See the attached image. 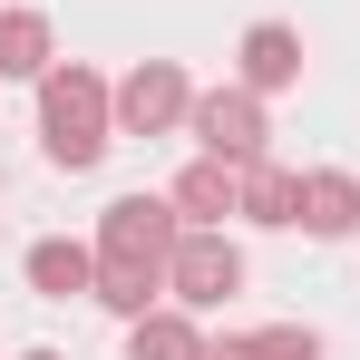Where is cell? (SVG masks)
I'll return each mask as SVG.
<instances>
[{"label": "cell", "mask_w": 360, "mask_h": 360, "mask_svg": "<svg viewBox=\"0 0 360 360\" xmlns=\"http://www.w3.org/2000/svg\"><path fill=\"white\" fill-rule=\"evenodd\" d=\"M108 127H117V88L98 68H49L39 78V136H49V166H98L108 156Z\"/></svg>", "instance_id": "6da1fadb"}, {"label": "cell", "mask_w": 360, "mask_h": 360, "mask_svg": "<svg viewBox=\"0 0 360 360\" xmlns=\"http://www.w3.org/2000/svg\"><path fill=\"white\" fill-rule=\"evenodd\" d=\"M185 243V214L176 195H117L108 214H98V263H136V273H166Z\"/></svg>", "instance_id": "7a4b0ae2"}, {"label": "cell", "mask_w": 360, "mask_h": 360, "mask_svg": "<svg viewBox=\"0 0 360 360\" xmlns=\"http://www.w3.org/2000/svg\"><path fill=\"white\" fill-rule=\"evenodd\" d=\"M166 292H176L185 311H224V302L243 292V253L214 234V224H185L176 263H166Z\"/></svg>", "instance_id": "3957f363"}, {"label": "cell", "mask_w": 360, "mask_h": 360, "mask_svg": "<svg viewBox=\"0 0 360 360\" xmlns=\"http://www.w3.org/2000/svg\"><path fill=\"white\" fill-rule=\"evenodd\" d=\"M185 127H195V146L224 156V166H253V156H263V98H253V88H214V98H195Z\"/></svg>", "instance_id": "277c9868"}, {"label": "cell", "mask_w": 360, "mask_h": 360, "mask_svg": "<svg viewBox=\"0 0 360 360\" xmlns=\"http://www.w3.org/2000/svg\"><path fill=\"white\" fill-rule=\"evenodd\" d=\"M185 108H195V98H185V68L176 59H136L117 78V127L127 136H166V127H185Z\"/></svg>", "instance_id": "5b68a950"}, {"label": "cell", "mask_w": 360, "mask_h": 360, "mask_svg": "<svg viewBox=\"0 0 360 360\" xmlns=\"http://www.w3.org/2000/svg\"><path fill=\"white\" fill-rule=\"evenodd\" d=\"M292 78H302V30L253 20V30H243V88H253V98H273V88H292Z\"/></svg>", "instance_id": "8992f818"}, {"label": "cell", "mask_w": 360, "mask_h": 360, "mask_svg": "<svg viewBox=\"0 0 360 360\" xmlns=\"http://www.w3.org/2000/svg\"><path fill=\"white\" fill-rule=\"evenodd\" d=\"M234 205H243V166H224V156H195L176 176V214L185 224H224Z\"/></svg>", "instance_id": "52a82bcc"}, {"label": "cell", "mask_w": 360, "mask_h": 360, "mask_svg": "<svg viewBox=\"0 0 360 360\" xmlns=\"http://www.w3.org/2000/svg\"><path fill=\"white\" fill-rule=\"evenodd\" d=\"M30 292H49V302H68V292H98V243H68V234L30 243Z\"/></svg>", "instance_id": "ba28073f"}, {"label": "cell", "mask_w": 360, "mask_h": 360, "mask_svg": "<svg viewBox=\"0 0 360 360\" xmlns=\"http://www.w3.org/2000/svg\"><path fill=\"white\" fill-rule=\"evenodd\" d=\"M302 234H360V185L341 166H311L302 176Z\"/></svg>", "instance_id": "9c48e42d"}, {"label": "cell", "mask_w": 360, "mask_h": 360, "mask_svg": "<svg viewBox=\"0 0 360 360\" xmlns=\"http://www.w3.org/2000/svg\"><path fill=\"white\" fill-rule=\"evenodd\" d=\"M234 214H243V224H302V176H292V166H273V156H253Z\"/></svg>", "instance_id": "30bf717a"}, {"label": "cell", "mask_w": 360, "mask_h": 360, "mask_svg": "<svg viewBox=\"0 0 360 360\" xmlns=\"http://www.w3.org/2000/svg\"><path fill=\"white\" fill-rule=\"evenodd\" d=\"M127 360H205V331H195L185 311L156 302V311H136V321H127Z\"/></svg>", "instance_id": "8fae6325"}, {"label": "cell", "mask_w": 360, "mask_h": 360, "mask_svg": "<svg viewBox=\"0 0 360 360\" xmlns=\"http://www.w3.org/2000/svg\"><path fill=\"white\" fill-rule=\"evenodd\" d=\"M49 49H59V39H49V20H39V10H0V78H49Z\"/></svg>", "instance_id": "7c38bea8"}, {"label": "cell", "mask_w": 360, "mask_h": 360, "mask_svg": "<svg viewBox=\"0 0 360 360\" xmlns=\"http://www.w3.org/2000/svg\"><path fill=\"white\" fill-rule=\"evenodd\" d=\"M156 292H166V273H136V263H98V302H108L117 321L156 311Z\"/></svg>", "instance_id": "4fadbf2b"}, {"label": "cell", "mask_w": 360, "mask_h": 360, "mask_svg": "<svg viewBox=\"0 0 360 360\" xmlns=\"http://www.w3.org/2000/svg\"><path fill=\"white\" fill-rule=\"evenodd\" d=\"M263 351H273V360H321V331H292V321H273V331H263Z\"/></svg>", "instance_id": "5bb4252c"}, {"label": "cell", "mask_w": 360, "mask_h": 360, "mask_svg": "<svg viewBox=\"0 0 360 360\" xmlns=\"http://www.w3.org/2000/svg\"><path fill=\"white\" fill-rule=\"evenodd\" d=\"M205 360H273V351H263V331H253V341H205Z\"/></svg>", "instance_id": "9a60e30c"}, {"label": "cell", "mask_w": 360, "mask_h": 360, "mask_svg": "<svg viewBox=\"0 0 360 360\" xmlns=\"http://www.w3.org/2000/svg\"><path fill=\"white\" fill-rule=\"evenodd\" d=\"M20 360H59V351H20Z\"/></svg>", "instance_id": "2e32d148"}]
</instances>
